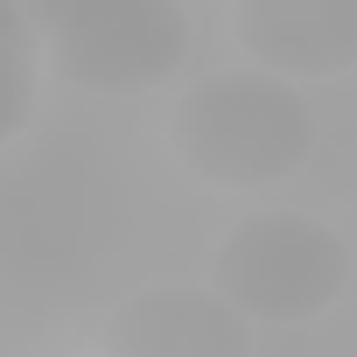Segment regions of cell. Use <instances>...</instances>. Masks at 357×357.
I'll return each instance as SVG.
<instances>
[{
  "mask_svg": "<svg viewBox=\"0 0 357 357\" xmlns=\"http://www.w3.org/2000/svg\"><path fill=\"white\" fill-rule=\"evenodd\" d=\"M350 8H357V0H350Z\"/></svg>",
  "mask_w": 357,
  "mask_h": 357,
  "instance_id": "52a82bcc",
  "label": "cell"
},
{
  "mask_svg": "<svg viewBox=\"0 0 357 357\" xmlns=\"http://www.w3.org/2000/svg\"><path fill=\"white\" fill-rule=\"evenodd\" d=\"M29 105H36V36L22 0H0V147L29 126Z\"/></svg>",
  "mask_w": 357,
  "mask_h": 357,
  "instance_id": "8992f818",
  "label": "cell"
},
{
  "mask_svg": "<svg viewBox=\"0 0 357 357\" xmlns=\"http://www.w3.org/2000/svg\"><path fill=\"white\" fill-rule=\"evenodd\" d=\"M168 147L211 190H273L308 161L315 112L280 70H218L175 98Z\"/></svg>",
  "mask_w": 357,
  "mask_h": 357,
  "instance_id": "6da1fadb",
  "label": "cell"
},
{
  "mask_svg": "<svg viewBox=\"0 0 357 357\" xmlns=\"http://www.w3.org/2000/svg\"><path fill=\"white\" fill-rule=\"evenodd\" d=\"M231 36L259 70H280L294 84L357 70L350 0H231Z\"/></svg>",
  "mask_w": 357,
  "mask_h": 357,
  "instance_id": "5b68a950",
  "label": "cell"
},
{
  "mask_svg": "<svg viewBox=\"0 0 357 357\" xmlns=\"http://www.w3.org/2000/svg\"><path fill=\"white\" fill-rule=\"evenodd\" d=\"M112 357H238L259 343V322L211 280V287H190V280H161V287H140L112 308L105 336H98Z\"/></svg>",
  "mask_w": 357,
  "mask_h": 357,
  "instance_id": "277c9868",
  "label": "cell"
},
{
  "mask_svg": "<svg viewBox=\"0 0 357 357\" xmlns=\"http://www.w3.org/2000/svg\"><path fill=\"white\" fill-rule=\"evenodd\" d=\"M211 280L252 322H308L343 294L350 245L308 211H252L218 238Z\"/></svg>",
  "mask_w": 357,
  "mask_h": 357,
  "instance_id": "7a4b0ae2",
  "label": "cell"
},
{
  "mask_svg": "<svg viewBox=\"0 0 357 357\" xmlns=\"http://www.w3.org/2000/svg\"><path fill=\"white\" fill-rule=\"evenodd\" d=\"M190 56L183 0H56L50 70L98 98H133L175 77Z\"/></svg>",
  "mask_w": 357,
  "mask_h": 357,
  "instance_id": "3957f363",
  "label": "cell"
}]
</instances>
